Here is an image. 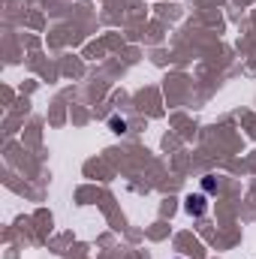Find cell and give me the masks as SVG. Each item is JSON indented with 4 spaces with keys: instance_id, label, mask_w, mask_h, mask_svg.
<instances>
[{
    "instance_id": "cell-1",
    "label": "cell",
    "mask_w": 256,
    "mask_h": 259,
    "mask_svg": "<svg viewBox=\"0 0 256 259\" xmlns=\"http://www.w3.org/2000/svg\"><path fill=\"white\" fill-rule=\"evenodd\" d=\"M184 211H187L190 217H202V214L208 211V193H190L184 199Z\"/></svg>"
},
{
    "instance_id": "cell-2",
    "label": "cell",
    "mask_w": 256,
    "mask_h": 259,
    "mask_svg": "<svg viewBox=\"0 0 256 259\" xmlns=\"http://www.w3.org/2000/svg\"><path fill=\"white\" fill-rule=\"evenodd\" d=\"M202 190H205L208 196H211V193H217V190H220L217 178H214V175H205V178H202Z\"/></svg>"
},
{
    "instance_id": "cell-3",
    "label": "cell",
    "mask_w": 256,
    "mask_h": 259,
    "mask_svg": "<svg viewBox=\"0 0 256 259\" xmlns=\"http://www.w3.org/2000/svg\"><path fill=\"white\" fill-rule=\"evenodd\" d=\"M109 127L115 130V133H127V121H124V118H112Z\"/></svg>"
}]
</instances>
